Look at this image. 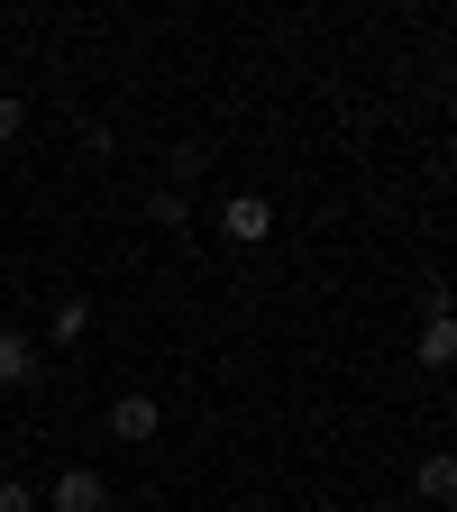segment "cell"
Returning <instances> with one entry per match:
<instances>
[{
	"label": "cell",
	"mask_w": 457,
	"mask_h": 512,
	"mask_svg": "<svg viewBox=\"0 0 457 512\" xmlns=\"http://www.w3.org/2000/svg\"><path fill=\"white\" fill-rule=\"evenodd\" d=\"M220 238L266 247V238H275V202H266V192H229V202H220Z\"/></svg>",
	"instance_id": "1"
},
{
	"label": "cell",
	"mask_w": 457,
	"mask_h": 512,
	"mask_svg": "<svg viewBox=\"0 0 457 512\" xmlns=\"http://www.w3.org/2000/svg\"><path fill=\"white\" fill-rule=\"evenodd\" d=\"M101 430H110L119 448H147V439L165 430V412H156L147 394H110V412H101Z\"/></svg>",
	"instance_id": "2"
},
{
	"label": "cell",
	"mask_w": 457,
	"mask_h": 512,
	"mask_svg": "<svg viewBox=\"0 0 457 512\" xmlns=\"http://www.w3.org/2000/svg\"><path fill=\"white\" fill-rule=\"evenodd\" d=\"M46 512H110V476L101 467H64L46 485Z\"/></svg>",
	"instance_id": "3"
},
{
	"label": "cell",
	"mask_w": 457,
	"mask_h": 512,
	"mask_svg": "<svg viewBox=\"0 0 457 512\" xmlns=\"http://www.w3.org/2000/svg\"><path fill=\"white\" fill-rule=\"evenodd\" d=\"M19 384H37V339L28 330H0V394H19Z\"/></svg>",
	"instance_id": "4"
},
{
	"label": "cell",
	"mask_w": 457,
	"mask_h": 512,
	"mask_svg": "<svg viewBox=\"0 0 457 512\" xmlns=\"http://www.w3.org/2000/svg\"><path fill=\"white\" fill-rule=\"evenodd\" d=\"M421 366H430V375H448V366H457V320H448V311H430V320H421Z\"/></svg>",
	"instance_id": "5"
},
{
	"label": "cell",
	"mask_w": 457,
	"mask_h": 512,
	"mask_svg": "<svg viewBox=\"0 0 457 512\" xmlns=\"http://www.w3.org/2000/svg\"><path fill=\"white\" fill-rule=\"evenodd\" d=\"M83 330H92V302H83V293H64V302H55V320H46V339H55V348H74Z\"/></svg>",
	"instance_id": "6"
},
{
	"label": "cell",
	"mask_w": 457,
	"mask_h": 512,
	"mask_svg": "<svg viewBox=\"0 0 457 512\" xmlns=\"http://www.w3.org/2000/svg\"><path fill=\"white\" fill-rule=\"evenodd\" d=\"M421 503H457V458H421Z\"/></svg>",
	"instance_id": "7"
},
{
	"label": "cell",
	"mask_w": 457,
	"mask_h": 512,
	"mask_svg": "<svg viewBox=\"0 0 457 512\" xmlns=\"http://www.w3.org/2000/svg\"><path fill=\"white\" fill-rule=\"evenodd\" d=\"M19 138H28V101H19V92H0V156H10Z\"/></svg>",
	"instance_id": "8"
},
{
	"label": "cell",
	"mask_w": 457,
	"mask_h": 512,
	"mask_svg": "<svg viewBox=\"0 0 457 512\" xmlns=\"http://www.w3.org/2000/svg\"><path fill=\"white\" fill-rule=\"evenodd\" d=\"M147 220H156V229H192V202H183V192H156Z\"/></svg>",
	"instance_id": "9"
},
{
	"label": "cell",
	"mask_w": 457,
	"mask_h": 512,
	"mask_svg": "<svg viewBox=\"0 0 457 512\" xmlns=\"http://www.w3.org/2000/svg\"><path fill=\"white\" fill-rule=\"evenodd\" d=\"M0 512H37V494H28V476H0Z\"/></svg>",
	"instance_id": "10"
},
{
	"label": "cell",
	"mask_w": 457,
	"mask_h": 512,
	"mask_svg": "<svg viewBox=\"0 0 457 512\" xmlns=\"http://www.w3.org/2000/svg\"><path fill=\"white\" fill-rule=\"evenodd\" d=\"M366 512H394V503H366Z\"/></svg>",
	"instance_id": "11"
}]
</instances>
